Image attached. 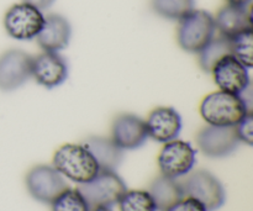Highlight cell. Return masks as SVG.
<instances>
[{"label":"cell","instance_id":"obj_1","mask_svg":"<svg viewBox=\"0 0 253 211\" xmlns=\"http://www.w3.org/2000/svg\"><path fill=\"white\" fill-rule=\"evenodd\" d=\"M249 111L241 95L222 90L208 94L200 104V115L211 126H235Z\"/></svg>","mask_w":253,"mask_h":211},{"label":"cell","instance_id":"obj_2","mask_svg":"<svg viewBox=\"0 0 253 211\" xmlns=\"http://www.w3.org/2000/svg\"><path fill=\"white\" fill-rule=\"evenodd\" d=\"M53 167L63 177L84 184L99 173L98 163L84 145L67 143L59 147L53 156Z\"/></svg>","mask_w":253,"mask_h":211},{"label":"cell","instance_id":"obj_3","mask_svg":"<svg viewBox=\"0 0 253 211\" xmlns=\"http://www.w3.org/2000/svg\"><path fill=\"white\" fill-rule=\"evenodd\" d=\"M215 32L214 16L204 10L194 9L178 22L177 42L184 51L198 53L214 39Z\"/></svg>","mask_w":253,"mask_h":211},{"label":"cell","instance_id":"obj_4","mask_svg":"<svg viewBox=\"0 0 253 211\" xmlns=\"http://www.w3.org/2000/svg\"><path fill=\"white\" fill-rule=\"evenodd\" d=\"M77 189L83 195L89 210L99 207L110 208L118 204L127 190L124 180L113 170H99L90 182L79 184Z\"/></svg>","mask_w":253,"mask_h":211},{"label":"cell","instance_id":"obj_5","mask_svg":"<svg viewBox=\"0 0 253 211\" xmlns=\"http://www.w3.org/2000/svg\"><path fill=\"white\" fill-rule=\"evenodd\" d=\"M44 22L42 10L27 2L15 4L4 15V29L10 37L19 41L36 39Z\"/></svg>","mask_w":253,"mask_h":211},{"label":"cell","instance_id":"obj_6","mask_svg":"<svg viewBox=\"0 0 253 211\" xmlns=\"http://www.w3.org/2000/svg\"><path fill=\"white\" fill-rule=\"evenodd\" d=\"M182 184L184 197L194 198L202 203L208 211H215L224 205L225 189L220 180L208 170H195L190 173Z\"/></svg>","mask_w":253,"mask_h":211},{"label":"cell","instance_id":"obj_7","mask_svg":"<svg viewBox=\"0 0 253 211\" xmlns=\"http://www.w3.org/2000/svg\"><path fill=\"white\" fill-rule=\"evenodd\" d=\"M195 153L192 145L182 140L166 142L158 155V167L162 175L173 179L189 174L195 165Z\"/></svg>","mask_w":253,"mask_h":211},{"label":"cell","instance_id":"obj_8","mask_svg":"<svg viewBox=\"0 0 253 211\" xmlns=\"http://www.w3.org/2000/svg\"><path fill=\"white\" fill-rule=\"evenodd\" d=\"M26 187L32 198L41 203L52 204L68 188V184L54 167L37 166L27 173Z\"/></svg>","mask_w":253,"mask_h":211},{"label":"cell","instance_id":"obj_9","mask_svg":"<svg viewBox=\"0 0 253 211\" xmlns=\"http://www.w3.org/2000/svg\"><path fill=\"white\" fill-rule=\"evenodd\" d=\"M32 77V57L22 49H9L0 54V90L12 91Z\"/></svg>","mask_w":253,"mask_h":211},{"label":"cell","instance_id":"obj_10","mask_svg":"<svg viewBox=\"0 0 253 211\" xmlns=\"http://www.w3.org/2000/svg\"><path fill=\"white\" fill-rule=\"evenodd\" d=\"M239 143L235 126L208 125L197 135L198 147L205 156L211 158H222L231 155Z\"/></svg>","mask_w":253,"mask_h":211},{"label":"cell","instance_id":"obj_11","mask_svg":"<svg viewBox=\"0 0 253 211\" xmlns=\"http://www.w3.org/2000/svg\"><path fill=\"white\" fill-rule=\"evenodd\" d=\"M215 84L220 90L232 94H242L251 84L249 68L244 66L232 53L222 57L211 72Z\"/></svg>","mask_w":253,"mask_h":211},{"label":"cell","instance_id":"obj_12","mask_svg":"<svg viewBox=\"0 0 253 211\" xmlns=\"http://www.w3.org/2000/svg\"><path fill=\"white\" fill-rule=\"evenodd\" d=\"M32 77L44 88H56L68 78V64L58 52L43 51L32 57Z\"/></svg>","mask_w":253,"mask_h":211},{"label":"cell","instance_id":"obj_13","mask_svg":"<svg viewBox=\"0 0 253 211\" xmlns=\"http://www.w3.org/2000/svg\"><path fill=\"white\" fill-rule=\"evenodd\" d=\"M111 140L121 150H136L146 142L148 137L143 119L133 114H121L114 120Z\"/></svg>","mask_w":253,"mask_h":211},{"label":"cell","instance_id":"obj_14","mask_svg":"<svg viewBox=\"0 0 253 211\" xmlns=\"http://www.w3.org/2000/svg\"><path fill=\"white\" fill-rule=\"evenodd\" d=\"M145 123L148 137L161 143L175 140L182 130V118L175 109L168 106L153 109Z\"/></svg>","mask_w":253,"mask_h":211},{"label":"cell","instance_id":"obj_15","mask_svg":"<svg viewBox=\"0 0 253 211\" xmlns=\"http://www.w3.org/2000/svg\"><path fill=\"white\" fill-rule=\"evenodd\" d=\"M72 26L68 20L59 14L44 16L43 26L37 35V43L43 51L59 52L71 42Z\"/></svg>","mask_w":253,"mask_h":211},{"label":"cell","instance_id":"obj_16","mask_svg":"<svg viewBox=\"0 0 253 211\" xmlns=\"http://www.w3.org/2000/svg\"><path fill=\"white\" fill-rule=\"evenodd\" d=\"M215 20V27L219 30L220 35L227 39H232L240 32L247 29H252V19L249 5L227 4L217 11Z\"/></svg>","mask_w":253,"mask_h":211},{"label":"cell","instance_id":"obj_17","mask_svg":"<svg viewBox=\"0 0 253 211\" xmlns=\"http://www.w3.org/2000/svg\"><path fill=\"white\" fill-rule=\"evenodd\" d=\"M83 145L94 156L100 170L115 172L116 168L123 162V150L111 138L94 136V137L86 138Z\"/></svg>","mask_w":253,"mask_h":211},{"label":"cell","instance_id":"obj_18","mask_svg":"<svg viewBox=\"0 0 253 211\" xmlns=\"http://www.w3.org/2000/svg\"><path fill=\"white\" fill-rule=\"evenodd\" d=\"M148 193L155 200L157 210L161 211H166L168 208L184 198L180 182L173 178L165 177V175L156 178L151 183Z\"/></svg>","mask_w":253,"mask_h":211},{"label":"cell","instance_id":"obj_19","mask_svg":"<svg viewBox=\"0 0 253 211\" xmlns=\"http://www.w3.org/2000/svg\"><path fill=\"white\" fill-rule=\"evenodd\" d=\"M231 53V43L230 39L220 35L219 37H214L202 51L198 52V62L200 68L207 73H210L212 67L220 61L224 56Z\"/></svg>","mask_w":253,"mask_h":211},{"label":"cell","instance_id":"obj_20","mask_svg":"<svg viewBox=\"0 0 253 211\" xmlns=\"http://www.w3.org/2000/svg\"><path fill=\"white\" fill-rule=\"evenodd\" d=\"M152 6L160 16L179 21L195 9V0H152Z\"/></svg>","mask_w":253,"mask_h":211},{"label":"cell","instance_id":"obj_21","mask_svg":"<svg viewBox=\"0 0 253 211\" xmlns=\"http://www.w3.org/2000/svg\"><path fill=\"white\" fill-rule=\"evenodd\" d=\"M120 211H157L147 190H126L118 202Z\"/></svg>","mask_w":253,"mask_h":211},{"label":"cell","instance_id":"obj_22","mask_svg":"<svg viewBox=\"0 0 253 211\" xmlns=\"http://www.w3.org/2000/svg\"><path fill=\"white\" fill-rule=\"evenodd\" d=\"M231 43V53L244 64L246 68H252L253 66V34L252 29H247L240 32L236 36L230 39Z\"/></svg>","mask_w":253,"mask_h":211},{"label":"cell","instance_id":"obj_23","mask_svg":"<svg viewBox=\"0 0 253 211\" xmlns=\"http://www.w3.org/2000/svg\"><path fill=\"white\" fill-rule=\"evenodd\" d=\"M52 211H89V207L78 189L67 188L52 203Z\"/></svg>","mask_w":253,"mask_h":211},{"label":"cell","instance_id":"obj_24","mask_svg":"<svg viewBox=\"0 0 253 211\" xmlns=\"http://www.w3.org/2000/svg\"><path fill=\"white\" fill-rule=\"evenodd\" d=\"M235 131L239 137L240 142H245L249 146H252L253 143V114L252 111H249L244 119H241L237 125H235Z\"/></svg>","mask_w":253,"mask_h":211},{"label":"cell","instance_id":"obj_25","mask_svg":"<svg viewBox=\"0 0 253 211\" xmlns=\"http://www.w3.org/2000/svg\"><path fill=\"white\" fill-rule=\"evenodd\" d=\"M166 211H208L205 209L204 205L200 202H198L194 198L184 197L183 199H180L179 202H177L175 204H173L172 207L168 208Z\"/></svg>","mask_w":253,"mask_h":211},{"label":"cell","instance_id":"obj_26","mask_svg":"<svg viewBox=\"0 0 253 211\" xmlns=\"http://www.w3.org/2000/svg\"><path fill=\"white\" fill-rule=\"evenodd\" d=\"M22 1L34 5V6H36L40 10H47L53 5L56 0H22Z\"/></svg>","mask_w":253,"mask_h":211},{"label":"cell","instance_id":"obj_27","mask_svg":"<svg viewBox=\"0 0 253 211\" xmlns=\"http://www.w3.org/2000/svg\"><path fill=\"white\" fill-rule=\"evenodd\" d=\"M227 4L240 5V6H247L251 2V0H226Z\"/></svg>","mask_w":253,"mask_h":211},{"label":"cell","instance_id":"obj_28","mask_svg":"<svg viewBox=\"0 0 253 211\" xmlns=\"http://www.w3.org/2000/svg\"><path fill=\"white\" fill-rule=\"evenodd\" d=\"M89 211H113L110 209V208H106V207H99V208H95V209H91Z\"/></svg>","mask_w":253,"mask_h":211}]
</instances>
